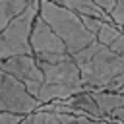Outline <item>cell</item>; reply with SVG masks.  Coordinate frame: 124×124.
I'll return each mask as SVG.
<instances>
[{"label":"cell","instance_id":"1","mask_svg":"<svg viewBox=\"0 0 124 124\" xmlns=\"http://www.w3.org/2000/svg\"><path fill=\"white\" fill-rule=\"evenodd\" d=\"M79 66L81 81L89 89H107L114 78L124 72V58L116 54L110 46L95 41L81 48L79 52L72 54Z\"/></svg>","mask_w":124,"mask_h":124},{"label":"cell","instance_id":"2","mask_svg":"<svg viewBox=\"0 0 124 124\" xmlns=\"http://www.w3.org/2000/svg\"><path fill=\"white\" fill-rule=\"evenodd\" d=\"M39 16L58 33V37L66 43L70 54H76L97 41V35L87 29L78 12L54 0H39Z\"/></svg>","mask_w":124,"mask_h":124},{"label":"cell","instance_id":"3","mask_svg":"<svg viewBox=\"0 0 124 124\" xmlns=\"http://www.w3.org/2000/svg\"><path fill=\"white\" fill-rule=\"evenodd\" d=\"M37 62L45 76L43 85L35 95L41 105L50 101H62L76 93L87 91V87L81 81V72L74 56H68L58 62H45V60H37Z\"/></svg>","mask_w":124,"mask_h":124},{"label":"cell","instance_id":"4","mask_svg":"<svg viewBox=\"0 0 124 124\" xmlns=\"http://www.w3.org/2000/svg\"><path fill=\"white\" fill-rule=\"evenodd\" d=\"M39 14V0H31L4 29H0V60L16 54H33L31 29Z\"/></svg>","mask_w":124,"mask_h":124},{"label":"cell","instance_id":"5","mask_svg":"<svg viewBox=\"0 0 124 124\" xmlns=\"http://www.w3.org/2000/svg\"><path fill=\"white\" fill-rule=\"evenodd\" d=\"M41 107L39 99L29 93L23 81H19L16 76L0 70V110L17 112V114H29Z\"/></svg>","mask_w":124,"mask_h":124},{"label":"cell","instance_id":"6","mask_svg":"<svg viewBox=\"0 0 124 124\" xmlns=\"http://www.w3.org/2000/svg\"><path fill=\"white\" fill-rule=\"evenodd\" d=\"M0 70L16 76L19 81L25 83V87L29 89L31 95H37L41 85H43V70L37 62V58L33 54H16V56H8L0 60Z\"/></svg>","mask_w":124,"mask_h":124},{"label":"cell","instance_id":"7","mask_svg":"<svg viewBox=\"0 0 124 124\" xmlns=\"http://www.w3.org/2000/svg\"><path fill=\"white\" fill-rule=\"evenodd\" d=\"M31 50L37 60L48 56V54H64L68 52L66 43L58 37V33L37 14L31 29Z\"/></svg>","mask_w":124,"mask_h":124},{"label":"cell","instance_id":"8","mask_svg":"<svg viewBox=\"0 0 124 124\" xmlns=\"http://www.w3.org/2000/svg\"><path fill=\"white\" fill-rule=\"evenodd\" d=\"M97 41L110 46L116 54H120L124 58V31L114 21H103L101 29L97 31Z\"/></svg>","mask_w":124,"mask_h":124},{"label":"cell","instance_id":"9","mask_svg":"<svg viewBox=\"0 0 124 124\" xmlns=\"http://www.w3.org/2000/svg\"><path fill=\"white\" fill-rule=\"evenodd\" d=\"M93 99L97 101L105 120L118 108L124 105V91H107V89H89Z\"/></svg>","mask_w":124,"mask_h":124},{"label":"cell","instance_id":"10","mask_svg":"<svg viewBox=\"0 0 124 124\" xmlns=\"http://www.w3.org/2000/svg\"><path fill=\"white\" fill-rule=\"evenodd\" d=\"M54 2H58V4H62V6H66V8L74 10V12H78L79 16L87 14V16H95V17H103L107 21H112L110 14L103 6H99L95 0H54Z\"/></svg>","mask_w":124,"mask_h":124},{"label":"cell","instance_id":"11","mask_svg":"<svg viewBox=\"0 0 124 124\" xmlns=\"http://www.w3.org/2000/svg\"><path fill=\"white\" fill-rule=\"evenodd\" d=\"M31 0H0V29H4Z\"/></svg>","mask_w":124,"mask_h":124},{"label":"cell","instance_id":"12","mask_svg":"<svg viewBox=\"0 0 124 124\" xmlns=\"http://www.w3.org/2000/svg\"><path fill=\"white\" fill-rule=\"evenodd\" d=\"M19 124H62L58 114L52 112V110H43V108H37L29 114L23 116V120Z\"/></svg>","mask_w":124,"mask_h":124},{"label":"cell","instance_id":"13","mask_svg":"<svg viewBox=\"0 0 124 124\" xmlns=\"http://www.w3.org/2000/svg\"><path fill=\"white\" fill-rule=\"evenodd\" d=\"M62 124H116V122H108L105 118H93L87 114H70V112H56Z\"/></svg>","mask_w":124,"mask_h":124},{"label":"cell","instance_id":"14","mask_svg":"<svg viewBox=\"0 0 124 124\" xmlns=\"http://www.w3.org/2000/svg\"><path fill=\"white\" fill-rule=\"evenodd\" d=\"M110 17H112V21L116 25L124 27V0H116L114 8L110 10Z\"/></svg>","mask_w":124,"mask_h":124},{"label":"cell","instance_id":"15","mask_svg":"<svg viewBox=\"0 0 124 124\" xmlns=\"http://www.w3.org/2000/svg\"><path fill=\"white\" fill-rule=\"evenodd\" d=\"M25 114H17V112H8V110H0V124H19L23 120Z\"/></svg>","mask_w":124,"mask_h":124},{"label":"cell","instance_id":"16","mask_svg":"<svg viewBox=\"0 0 124 124\" xmlns=\"http://www.w3.org/2000/svg\"><path fill=\"white\" fill-rule=\"evenodd\" d=\"M107 120H108V122H116V124H124V105L118 107V108H116Z\"/></svg>","mask_w":124,"mask_h":124},{"label":"cell","instance_id":"17","mask_svg":"<svg viewBox=\"0 0 124 124\" xmlns=\"http://www.w3.org/2000/svg\"><path fill=\"white\" fill-rule=\"evenodd\" d=\"M95 2H97L99 6H103L108 14H110V10H112V8H114V4H116V0H95Z\"/></svg>","mask_w":124,"mask_h":124},{"label":"cell","instance_id":"18","mask_svg":"<svg viewBox=\"0 0 124 124\" xmlns=\"http://www.w3.org/2000/svg\"><path fill=\"white\" fill-rule=\"evenodd\" d=\"M122 31H124V27H122Z\"/></svg>","mask_w":124,"mask_h":124}]
</instances>
